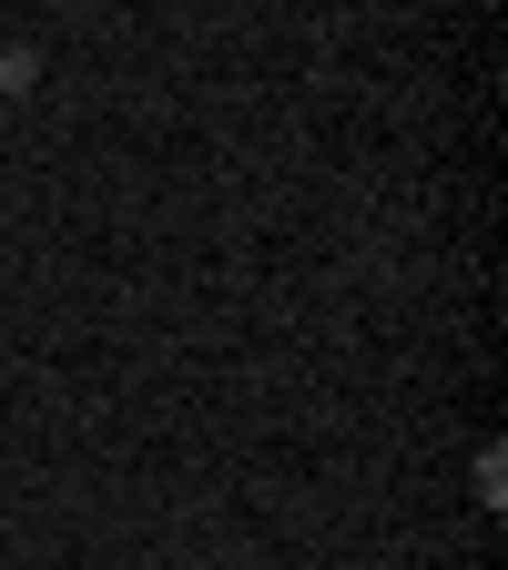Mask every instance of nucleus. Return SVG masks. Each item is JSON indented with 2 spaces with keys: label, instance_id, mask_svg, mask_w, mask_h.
I'll return each mask as SVG.
<instances>
[]
</instances>
